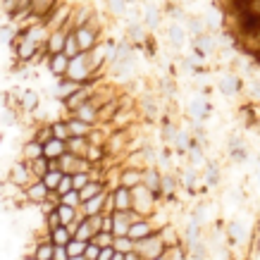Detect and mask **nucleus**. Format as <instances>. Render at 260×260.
<instances>
[{
	"label": "nucleus",
	"mask_w": 260,
	"mask_h": 260,
	"mask_svg": "<svg viewBox=\"0 0 260 260\" xmlns=\"http://www.w3.org/2000/svg\"><path fill=\"white\" fill-rule=\"evenodd\" d=\"M158 198L160 196H155L148 186L139 184V186L132 189V210H136V213L143 215V217H150V215L155 213V203H158Z\"/></svg>",
	"instance_id": "1"
},
{
	"label": "nucleus",
	"mask_w": 260,
	"mask_h": 260,
	"mask_svg": "<svg viewBox=\"0 0 260 260\" xmlns=\"http://www.w3.org/2000/svg\"><path fill=\"white\" fill-rule=\"evenodd\" d=\"M165 251H167V244L162 241L160 232L141 239V241H134V253H139V258L141 260H155V258H160Z\"/></svg>",
	"instance_id": "2"
},
{
	"label": "nucleus",
	"mask_w": 260,
	"mask_h": 260,
	"mask_svg": "<svg viewBox=\"0 0 260 260\" xmlns=\"http://www.w3.org/2000/svg\"><path fill=\"white\" fill-rule=\"evenodd\" d=\"M67 77L74 79V81H79V84H86V81L93 77V70H91V64H88L86 53H79V55L72 57L70 70H67Z\"/></svg>",
	"instance_id": "3"
},
{
	"label": "nucleus",
	"mask_w": 260,
	"mask_h": 260,
	"mask_svg": "<svg viewBox=\"0 0 260 260\" xmlns=\"http://www.w3.org/2000/svg\"><path fill=\"white\" fill-rule=\"evenodd\" d=\"M8 181L12 184V186L26 189V186H29L31 181H36V177H34V172H31V165H29L26 160H19V162H15V165L10 167Z\"/></svg>",
	"instance_id": "4"
},
{
	"label": "nucleus",
	"mask_w": 260,
	"mask_h": 260,
	"mask_svg": "<svg viewBox=\"0 0 260 260\" xmlns=\"http://www.w3.org/2000/svg\"><path fill=\"white\" fill-rule=\"evenodd\" d=\"M57 162H60V170H62L64 174H79V172H88V170H91V162H88L86 158H81V155H74V153H70V150H67V153H64L62 158L57 160Z\"/></svg>",
	"instance_id": "5"
},
{
	"label": "nucleus",
	"mask_w": 260,
	"mask_h": 260,
	"mask_svg": "<svg viewBox=\"0 0 260 260\" xmlns=\"http://www.w3.org/2000/svg\"><path fill=\"white\" fill-rule=\"evenodd\" d=\"M129 141H132L129 129H115L112 134H108V141H105L108 155H119V153H124L126 146H129Z\"/></svg>",
	"instance_id": "6"
},
{
	"label": "nucleus",
	"mask_w": 260,
	"mask_h": 260,
	"mask_svg": "<svg viewBox=\"0 0 260 260\" xmlns=\"http://www.w3.org/2000/svg\"><path fill=\"white\" fill-rule=\"evenodd\" d=\"M24 191H26V203H34V205H43L48 201V196H50V189H48V184L43 179L31 181Z\"/></svg>",
	"instance_id": "7"
},
{
	"label": "nucleus",
	"mask_w": 260,
	"mask_h": 260,
	"mask_svg": "<svg viewBox=\"0 0 260 260\" xmlns=\"http://www.w3.org/2000/svg\"><path fill=\"white\" fill-rule=\"evenodd\" d=\"M91 93H93V86L84 84V86H81L79 91H74V93H72L67 101H62L64 103V110L70 112V115H72V112H77L81 105H84V103L91 101Z\"/></svg>",
	"instance_id": "8"
},
{
	"label": "nucleus",
	"mask_w": 260,
	"mask_h": 260,
	"mask_svg": "<svg viewBox=\"0 0 260 260\" xmlns=\"http://www.w3.org/2000/svg\"><path fill=\"white\" fill-rule=\"evenodd\" d=\"M117 184H122V186H126V189H134V186H139V184H143V170H139V167H122L117 174Z\"/></svg>",
	"instance_id": "9"
},
{
	"label": "nucleus",
	"mask_w": 260,
	"mask_h": 260,
	"mask_svg": "<svg viewBox=\"0 0 260 260\" xmlns=\"http://www.w3.org/2000/svg\"><path fill=\"white\" fill-rule=\"evenodd\" d=\"M158 229L153 227V222H150V217H141V220L132 222V227H129V237L134 239V241H141V239L150 237V234H155Z\"/></svg>",
	"instance_id": "10"
},
{
	"label": "nucleus",
	"mask_w": 260,
	"mask_h": 260,
	"mask_svg": "<svg viewBox=\"0 0 260 260\" xmlns=\"http://www.w3.org/2000/svg\"><path fill=\"white\" fill-rule=\"evenodd\" d=\"M60 5H62V0H31V15H36L39 19L46 22Z\"/></svg>",
	"instance_id": "11"
},
{
	"label": "nucleus",
	"mask_w": 260,
	"mask_h": 260,
	"mask_svg": "<svg viewBox=\"0 0 260 260\" xmlns=\"http://www.w3.org/2000/svg\"><path fill=\"white\" fill-rule=\"evenodd\" d=\"M70 60H72V57L67 55V53H55V55H48V70L53 72V77H67Z\"/></svg>",
	"instance_id": "12"
},
{
	"label": "nucleus",
	"mask_w": 260,
	"mask_h": 260,
	"mask_svg": "<svg viewBox=\"0 0 260 260\" xmlns=\"http://www.w3.org/2000/svg\"><path fill=\"white\" fill-rule=\"evenodd\" d=\"M81 86H84V84L70 79V77H60V81H57V86H55V95L60 101H67V98H70L74 91H79Z\"/></svg>",
	"instance_id": "13"
},
{
	"label": "nucleus",
	"mask_w": 260,
	"mask_h": 260,
	"mask_svg": "<svg viewBox=\"0 0 260 260\" xmlns=\"http://www.w3.org/2000/svg\"><path fill=\"white\" fill-rule=\"evenodd\" d=\"M160 184H162V174L155 167H143V186H148L155 196H162L160 193Z\"/></svg>",
	"instance_id": "14"
},
{
	"label": "nucleus",
	"mask_w": 260,
	"mask_h": 260,
	"mask_svg": "<svg viewBox=\"0 0 260 260\" xmlns=\"http://www.w3.org/2000/svg\"><path fill=\"white\" fill-rule=\"evenodd\" d=\"M119 108H122V105H119V98L101 105V108H98V124H110L112 119H115V115L119 112Z\"/></svg>",
	"instance_id": "15"
},
{
	"label": "nucleus",
	"mask_w": 260,
	"mask_h": 260,
	"mask_svg": "<svg viewBox=\"0 0 260 260\" xmlns=\"http://www.w3.org/2000/svg\"><path fill=\"white\" fill-rule=\"evenodd\" d=\"M64 153H67V141H60V139H50L43 146V155L48 160H60Z\"/></svg>",
	"instance_id": "16"
},
{
	"label": "nucleus",
	"mask_w": 260,
	"mask_h": 260,
	"mask_svg": "<svg viewBox=\"0 0 260 260\" xmlns=\"http://www.w3.org/2000/svg\"><path fill=\"white\" fill-rule=\"evenodd\" d=\"M110 191V189H108ZM108 191H103V193H98V196H93L91 201H84V203L79 205L81 210H84V215H98L103 213V205H105V198H108Z\"/></svg>",
	"instance_id": "17"
},
{
	"label": "nucleus",
	"mask_w": 260,
	"mask_h": 260,
	"mask_svg": "<svg viewBox=\"0 0 260 260\" xmlns=\"http://www.w3.org/2000/svg\"><path fill=\"white\" fill-rule=\"evenodd\" d=\"M112 196H115L117 210H132V189H126V186L117 184V186L112 189Z\"/></svg>",
	"instance_id": "18"
},
{
	"label": "nucleus",
	"mask_w": 260,
	"mask_h": 260,
	"mask_svg": "<svg viewBox=\"0 0 260 260\" xmlns=\"http://www.w3.org/2000/svg\"><path fill=\"white\" fill-rule=\"evenodd\" d=\"M74 117H79V119H84V122H88V124H98V105H93V103L88 101V103H84L79 110L77 112H72Z\"/></svg>",
	"instance_id": "19"
},
{
	"label": "nucleus",
	"mask_w": 260,
	"mask_h": 260,
	"mask_svg": "<svg viewBox=\"0 0 260 260\" xmlns=\"http://www.w3.org/2000/svg\"><path fill=\"white\" fill-rule=\"evenodd\" d=\"M39 158H43V143H39L36 139L24 143L22 146V160L31 162V160H39Z\"/></svg>",
	"instance_id": "20"
},
{
	"label": "nucleus",
	"mask_w": 260,
	"mask_h": 260,
	"mask_svg": "<svg viewBox=\"0 0 260 260\" xmlns=\"http://www.w3.org/2000/svg\"><path fill=\"white\" fill-rule=\"evenodd\" d=\"M88 146H91L88 136H72L70 141H67V150L74 153V155H81V158H86Z\"/></svg>",
	"instance_id": "21"
},
{
	"label": "nucleus",
	"mask_w": 260,
	"mask_h": 260,
	"mask_svg": "<svg viewBox=\"0 0 260 260\" xmlns=\"http://www.w3.org/2000/svg\"><path fill=\"white\" fill-rule=\"evenodd\" d=\"M67 124H70L72 136H88L91 132H93V124H88V122H84V119H79V117H74V115H70V117H67Z\"/></svg>",
	"instance_id": "22"
},
{
	"label": "nucleus",
	"mask_w": 260,
	"mask_h": 260,
	"mask_svg": "<svg viewBox=\"0 0 260 260\" xmlns=\"http://www.w3.org/2000/svg\"><path fill=\"white\" fill-rule=\"evenodd\" d=\"M72 239H74V234L70 232V227H67V224H60L57 229H53V232H50V241H53L55 246H67Z\"/></svg>",
	"instance_id": "23"
},
{
	"label": "nucleus",
	"mask_w": 260,
	"mask_h": 260,
	"mask_svg": "<svg viewBox=\"0 0 260 260\" xmlns=\"http://www.w3.org/2000/svg\"><path fill=\"white\" fill-rule=\"evenodd\" d=\"M103 191H108V184H105V181H91V184H86V186L79 191L81 203H84V201H91V198L98 196V193H103Z\"/></svg>",
	"instance_id": "24"
},
{
	"label": "nucleus",
	"mask_w": 260,
	"mask_h": 260,
	"mask_svg": "<svg viewBox=\"0 0 260 260\" xmlns=\"http://www.w3.org/2000/svg\"><path fill=\"white\" fill-rule=\"evenodd\" d=\"M19 105H22V110L24 112H34L36 108L41 105V98L36 91H24L22 98H19Z\"/></svg>",
	"instance_id": "25"
},
{
	"label": "nucleus",
	"mask_w": 260,
	"mask_h": 260,
	"mask_svg": "<svg viewBox=\"0 0 260 260\" xmlns=\"http://www.w3.org/2000/svg\"><path fill=\"white\" fill-rule=\"evenodd\" d=\"M105 155H108V148H105V146H101V143H91V146H88L86 160L91 165H101L103 160H105Z\"/></svg>",
	"instance_id": "26"
},
{
	"label": "nucleus",
	"mask_w": 260,
	"mask_h": 260,
	"mask_svg": "<svg viewBox=\"0 0 260 260\" xmlns=\"http://www.w3.org/2000/svg\"><path fill=\"white\" fill-rule=\"evenodd\" d=\"M31 139H36V141L43 143V146H46L50 139H55V134H53V122H50V124H46V122H43V124H39L36 129H34Z\"/></svg>",
	"instance_id": "27"
},
{
	"label": "nucleus",
	"mask_w": 260,
	"mask_h": 260,
	"mask_svg": "<svg viewBox=\"0 0 260 260\" xmlns=\"http://www.w3.org/2000/svg\"><path fill=\"white\" fill-rule=\"evenodd\" d=\"M132 8V0H108V10L112 17H126Z\"/></svg>",
	"instance_id": "28"
},
{
	"label": "nucleus",
	"mask_w": 260,
	"mask_h": 260,
	"mask_svg": "<svg viewBox=\"0 0 260 260\" xmlns=\"http://www.w3.org/2000/svg\"><path fill=\"white\" fill-rule=\"evenodd\" d=\"M134 122V112L132 110H124V108H119V112L115 115V119H112L110 124L115 126V129H126V126Z\"/></svg>",
	"instance_id": "29"
},
{
	"label": "nucleus",
	"mask_w": 260,
	"mask_h": 260,
	"mask_svg": "<svg viewBox=\"0 0 260 260\" xmlns=\"http://www.w3.org/2000/svg\"><path fill=\"white\" fill-rule=\"evenodd\" d=\"M72 19H74V29H77V26H84V24H88L91 19H93V10L84 5V8L72 12Z\"/></svg>",
	"instance_id": "30"
},
{
	"label": "nucleus",
	"mask_w": 260,
	"mask_h": 260,
	"mask_svg": "<svg viewBox=\"0 0 260 260\" xmlns=\"http://www.w3.org/2000/svg\"><path fill=\"white\" fill-rule=\"evenodd\" d=\"M29 165H31L34 177H36V179H43V177L48 174V170H50V160L43 155V158H39V160H31Z\"/></svg>",
	"instance_id": "31"
},
{
	"label": "nucleus",
	"mask_w": 260,
	"mask_h": 260,
	"mask_svg": "<svg viewBox=\"0 0 260 260\" xmlns=\"http://www.w3.org/2000/svg\"><path fill=\"white\" fill-rule=\"evenodd\" d=\"M53 134H55V139H60V141H70L72 132H70L67 119H55V122H53Z\"/></svg>",
	"instance_id": "32"
},
{
	"label": "nucleus",
	"mask_w": 260,
	"mask_h": 260,
	"mask_svg": "<svg viewBox=\"0 0 260 260\" xmlns=\"http://www.w3.org/2000/svg\"><path fill=\"white\" fill-rule=\"evenodd\" d=\"M57 213H60V220H62V224H70V222L77 220V208H72V205H64V203H57L55 208Z\"/></svg>",
	"instance_id": "33"
},
{
	"label": "nucleus",
	"mask_w": 260,
	"mask_h": 260,
	"mask_svg": "<svg viewBox=\"0 0 260 260\" xmlns=\"http://www.w3.org/2000/svg\"><path fill=\"white\" fill-rule=\"evenodd\" d=\"M112 246H115V251L117 253H124L126 255V253L134 251V239L132 237H115V244Z\"/></svg>",
	"instance_id": "34"
},
{
	"label": "nucleus",
	"mask_w": 260,
	"mask_h": 260,
	"mask_svg": "<svg viewBox=\"0 0 260 260\" xmlns=\"http://www.w3.org/2000/svg\"><path fill=\"white\" fill-rule=\"evenodd\" d=\"M129 41L132 43H143L146 41V29L141 26V22L129 24Z\"/></svg>",
	"instance_id": "35"
},
{
	"label": "nucleus",
	"mask_w": 260,
	"mask_h": 260,
	"mask_svg": "<svg viewBox=\"0 0 260 260\" xmlns=\"http://www.w3.org/2000/svg\"><path fill=\"white\" fill-rule=\"evenodd\" d=\"M143 22H146V26H158V24H160V12H158V8H155V5H146Z\"/></svg>",
	"instance_id": "36"
},
{
	"label": "nucleus",
	"mask_w": 260,
	"mask_h": 260,
	"mask_svg": "<svg viewBox=\"0 0 260 260\" xmlns=\"http://www.w3.org/2000/svg\"><path fill=\"white\" fill-rule=\"evenodd\" d=\"M64 53H67L70 57H74V55H79V53H81L79 41H77V34H74V31H70V36H67V43H64Z\"/></svg>",
	"instance_id": "37"
},
{
	"label": "nucleus",
	"mask_w": 260,
	"mask_h": 260,
	"mask_svg": "<svg viewBox=\"0 0 260 260\" xmlns=\"http://www.w3.org/2000/svg\"><path fill=\"white\" fill-rule=\"evenodd\" d=\"M95 237V232L91 229V224H88L86 220L79 224V229H77V234H74V239H81V241H93Z\"/></svg>",
	"instance_id": "38"
},
{
	"label": "nucleus",
	"mask_w": 260,
	"mask_h": 260,
	"mask_svg": "<svg viewBox=\"0 0 260 260\" xmlns=\"http://www.w3.org/2000/svg\"><path fill=\"white\" fill-rule=\"evenodd\" d=\"M220 88L227 95H234L239 91V79L237 77H224V79H220Z\"/></svg>",
	"instance_id": "39"
},
{
	"label": "nucleus",
	"mask_w": 260,
	"mask_h": 260,
	"mask_svg": "<svg viewBox=\"0 0 260 260\" xmlns=\"http://www.w3.org/2000/svg\"><path fill=\"white\" fill-rule=\"evenodd\" d=\"M160 237H162V241L167 244V248H174V246H179V239L174 237V229L170 227V224H165V227L160 229Z\"/></svg>",
	"instance_id": "40"
},
{
	"label": "nucleus",
	"mask_w": 260,
	"mask_h": 260,
	"mask_svg": "<svg viewBox=\"0 0 260 260\" xmlns=\"http://www.w3.org/2000/svg\"><path fill=\"white\" fill-rule=\"evenodd\" d=\"M86 244L88 241H81V239H72L70 244H67V253L72 255H84V251H86Z\"/></svg>",
	"instance_id": "41"
},
{
	"label": "nucleus",
	"mask_w": 260,
	"mask_h": 260,
	"mask_svg": "<svg viewBox=\"0 0 260 260\" xmlns=\"http://www.w3.org/2000/svg\"><path fill=\"white\" fill-rule=\"evenodd\" d=\"M184 39H186L184 26H177V24H172V26H170V41H172L174 46H181V43H184Z\"/></svg>",
	"instance_id": "42"
},
{
	"label": "nucleus",
	"mask_w": 260,
	"mask_h": 260,
	"mask_svg": "<svg viewBox=\"0 0 260 260\" xmlns=\"http://www.w3.org/2000/svg\"><path fill=\"white\" fill-rule=\"evenodd\" d=\"M57 208V205H55ZM46 217V227H48V232H53V229H57L60 224H62V220H60V213L57 210H50L48 215H43Z\"/></svg>",
	"instance_id": "43"
},
{
	"label": "nucleus",
	"mask_w": 260,
	"mask_h": 260,
	"mask_svg": "<svg viewBox=\"0 0 260 260\" xmlns=\"http://www.w3.org/2000/svg\"><path fill=\"white\" fill-rule=\"evenodd\" d=\"M62 198V201H60V203H64V205H72V208H79L81 205V193L77 189L74 191H70V193H64V196H60Z\"/></svg>",
	"instance_id": "44"
},
{
	"label": "nucleus",
	"mask_w": 260,
	"mask_h": 260,
	"mask_svg": "<svg viewBox=\"0 0 260 260\" xmlns=\"http://www.w3.org/2000/svg\"><path fill=\"white\" fill-rule=\"evenodd\" d=\"M72 179H74V189L81 191L86 184H91V172H79V174H72Z\"/></svg>",
	"instance_id": "45"
},
{
	"label": "nucleus",
	"mask_w": 260,
	"mask_h": 260,
	"mask_svg": "<svg viewBox=\"0 0 260 260\" xmlns=\"http://www.w3.org/2000/svg\"><path fill=\"white\" fill-rule=\"evenodd\" d=\"M93 241L101 246V248H105V246L115 244V234H112V232H101V234H95L93 237Z\"/></svg>",
	"instance_id": "46"
},
{
	"label": "nucleus",
	"mask_w": 260,
	"mask_h": 260,
	"mask_svg": "<svg viewBox=\"0 0 260 260\" xmlns=\"http://www.w3.org/2000/svg\"><path fill=\"white\" fill-rule=\"evenodd\" d=\"M160 193H165V196H172V193H174V177H172V174H162Z\"/></svg>",
	"instance_id": "47"
},
{
	"label": "nucleus",
	"mask_w": 260,
	"mask_h": 260,
	"mask_svg": "<svg viewBox=\"0 0 260 260\" xmlns=\"http://www.w3.org/2000/svg\"><path fill=\"white\" fill-rule=\"evenodd\" d=\"M57 193L60 196H64V193H70V191H74V179H72V174H64L62 181H60V186H57Z\"/></svg>",
	"instance_id": "48"
},
{
	"label": "nucleus",
	"mask_w": 260,
	"mask_h": 260,
	"mask_svg": "<svg viewBox=\"0 0 260 260\" xmlns=\"http://www.w3.org/2000/svg\"><path fill=\"white\" fill-rule=\"evenodd\" d=\"M98 255H101V246L95 244V241H88L86 251H84V258L86 260H98Z\"/></svg>",
	"instance_id": "49"
},
{
	"label": "nucleus",
	"mask_w": 260,
	"mask_h": 260,
	"mask_svg": "<svg viewBox=\"0 0 260 260\" xmlns=\"http://www.w3.org/2000/svg\"><path fill=\"white\" fill-rule=\"evenodd\" d=\"M117 213V205H115V196H112V189L108 191V198H105V205H103V215H115Z\"/></svg>",
	"instance_id": "50"
},
{
	"label": "nucleus",
	"mask_w": 260,
	"mask_h": 260,
	"mask_svg": "<svg viewBox=\"0 0 260 260\" xmlns=\"http://www.w3.org/2000/svg\"><path fill=\"white\" fill-rule=\"evenodd\" d=\"M86 222L91 224V229H93L95 234H101V232H103V213H98V215H88Z\"/></svg>",
	"instance_id": "51"
},
{
	"label": "nucleus",
	"mask_w": 260,
	"mask_h": 260,
	"mask_svg": "<svg viewBox=\"0 0 260 260\" xmlns=\"http://www.w3.org/2000/svg\"><path fill=\"white\" fill-rule=\"evenodd\" d=\"M191 112H193V117L203 119V115H205V103L203 101H193V105H191Z\"/></svg>",
	"instance_id": "52"
},
{
	"label": "nucleus",
	"mask_w": 260,
	"mask_h": 260,
	"mask_svg": "<svg viewBox=\"0 0 260 260\" xmlns=\"http://www.w3.org/2000/svg\"><path fill=\"white\" fill-rule=\"evenodd\" d=\"M53 260H70L67 246H55V255H53Z\"/></svg>",
	"instance_id": "53"
},
{
	"label": "nucleus",
	"mask_w": 260,
	"mask_h": 260,
	"mask_svg": "<svg viewBox=\"0 0 260 260\" xmlns=\"http://www.w3.org/2000/svg\"><path fill=\"white\" fill-rule=\"evenodd\" d=\"M115 246H105V248H101V255H98V260H112V255H115Z\"/></svg>",
	"instance_id": "54"
},
{
	"label": "nucleus",
	"mask_w": 260,
	"mask_h": 260,
	"mask_svg": "<svg viewBox=\"0 0 260 260\" xmlns=\"http://www.w3.org/2000/svg\"><path fill=\"white\" fill-rule=\"evenodd\" d=\"M196 46L201 48V50H210V48H213V43H210V39H208V36H198Z\"/></svg>",
	"instance_id": "55"
},
{
	"label": "nucleus",
	"mask_w": 260,
	"mask_h": 260,
	"mask_svg": "<svg viewBox=\"0 0 260 260\" xmlns=\"http://www.w3.org/2000/svg\"><path fill=\"white\" fill-rule=\"evenodd\" d=\"M17 34H12L10 26H0V41H8V39H15Z\"/></svg>",
	"instance_id": "56"
},
{
	"label": "nucleus",
	"mask_w": 260,
	"mask_h": 260,
	"mask_svg": "<svg viewBox=\"0 0 260 260\" xmlns=\"http://www.w3.org/2000/svg\"><path fill=\"white\" fill-rule=\"evenodd\" d=\"M189 29H191L193 34H201V31H203V24H201V19H191Z\"/></svg>",
	"instance_id": "57"
},
{
	"label": "nucleus",
	"mask_w": 260,
	"mask_h": 260,
	"mask_svg": "<svg viewBox=\"0 0 260 260\" xmlns=\"http://www.w3.org/2000/svg\"><path fill=\"white\" fill-rule=\"evenodd\" d=\"M103 232H112V215H103Z\"/></svg>",
	"instance_id": "58"
},
{
	"label": "nucleus",
	"mask_w": 260,
	"mask_h": 260,
	"mask_svg": "<svg viewBox=\"0 0 260 260\" xmlns=\"http://www.w3.org/2000/svg\"><path fill=\"white\" fill-rule=\"evenodd\" d=\"M124 260H141V258H139V253L132 251V253H126V255H124Z\"/></svg>",
	"instance_id": "59"
},
{
	"label": "nucleus",
	"mask_w": 260,
	"mask_h": 260,
	"mask_svg": "<svg viewBox=\"0 0 260 260\" xmlns=\"http://www.w3.org/2000/svg\"><path fill=\"white\" fill-rule=\"evenodd\" d=\"M112 260H124V253H115V255H112Z\"/></svg>",
	"instance_id": "60"
},
{
	"label": "nucleus",
	"mask_w": 260,
	"mask_h": 260,
	"mask_svg": "<svg viewBox=\"0 0 260 260\" xmlns=\"http://www.w3.org/2000/svg\"><path fill=\"white\" fill-rule=\"evenodd\" d=\"M155 260H170V255H167V251H165L162 255H160V258H155Z\"/></svg>",
	"instance_id": "61"
},
{
	"label": "nucleus",
	"mask_w": 260,
	"mask_h": 260,
	"mask_svg": "<svg viewBox=\"0 0 260 260\" xmlns=\"http://www.w3.org/2000/svg\"><path fill=\"white\" fill-rule=\"evenodd\" d=\"M70 260H86V258H84V255H72Z\"/></svg>",
	"instance_id": "62"
},
{
	"label": "nucleus",
	"mask_w": 260,
	"mask_h": 260,
	"mask_svg": "<svg viewBox=\"0 0 260 260\" xmlns=\"http://www.w3.org/2000/svg\"><path fill=\"white\" fill-rule=\"evenodd\" d=\"M258 57H260V55H258Z\"/></svg>",
	"instance_id": "63"
}]
</instances>
